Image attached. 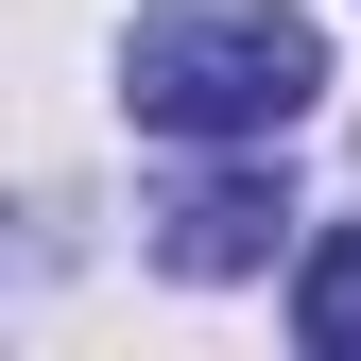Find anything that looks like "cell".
<instances>
[{"instance_id": "cell-1", "label": "cell", "mask_w": 361, "mask_h": 361, "mask_svg": "<svg viewBox=\"0 0 361 361\" xmlns=\"http://www.w3.org/2000/svg\"><path fill=\"white\" fill-rule=\"evenodd\" d=\"M121 104H138V138H190V155L293 138L327 104V18H293V0H155L138 52H121Z\"/></svg>"}, {"instance_id": "cell-2", "label": "cell", "mask_w": 361, "mask_h": 361, "mask_svg": "<svg viewBox=\"0 0 361 361\" xmlns=\"http://www.w3.org/2000/svg\"><path fill=\"white\" fill-rule=\"evenodd\" d=\"M258 155H276V138H241L224 172H190V190L155 207V258H172V276H258V258H276V224H293V190H276Z\"/></svg>"}, {"instance_id": "cell-3", "label": "cell", "mask_w": 361, "mask_h": 361, "mask_svg": "<svg viewBox=\"0 0 361 361\" xmlns=\"http://www.w3.org/2000/svg\"><path fill=\"white\" fill-rule=\"evenodd\" d=\"M293 344L310 361H361V224H327V241L293 258Z\"/></svg>"}]
</instances>
